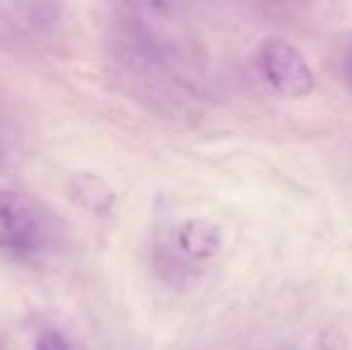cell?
I'll return each instance as SVG.
<instances>
[{"mask_svg":"<svg viewBox=\"0 0 352 350\" xmlns=\"http://www.w3.org/2000/svg\"><path fill=\"white\" fill-rule=\"evenodd\" d=\"M259 63L269 85L283 96L302 98L314 89V72L305 56L285 39H269L259 51Z\"/></svg>","mask_w":352,"mask_h":350,"instance_id":"obj_2","label":"cell"},{"mask_svg":"<svg viewBox=\"0 0 352 350\" xmlns=\"http://www.w3.org/2000/svg\"><path fill=\"white\" fill-rule=\"evenodd\" d=\"M67 199L89 214H106L116 204V190L96 173H74L65 182Z\"/></svg>","mask_w":352,"mask_h":350,"instance_id":"obj_3","label":"cell"},{"mask_svg":"<svg viewBox=\"0 0 352 350\" xmlns=\"http://www.w3.org/2000/svg\"><path fill=\"white\" fill-rule=\"evenodd\" d=\"M46 238L43 209L22 192L0 190V252L34 254Z\"/></svg>","mask_w":352,"mask_h":350,"instance_id":"obj_1","label":"cell"},{"mask_svg":"<svg viewBox=\"0 0 352 350\" xmlns=\"http://www.w3.org/2000/svg\"><path fill=\"white\" fill-rule=\"evenodd\" d=\"M177 248L192 259H209L221 250V230L211 221L190 219L177 230Z\"/></svg>","mask_w":352,"mask_h":350,"instance_id":"obj_4","label":"cell"},{"mask_svg":"<svg viewBox=\"0 0 352 350\" xmlns=\"http://www.w3.org/2000/svg\"><path fill=\"white\" fill-rule=\"evenodd\" d=\"M36 350H70V346H67L65 336L58 331H46L38 336L36 341Z\"/></svg>","mask_w":352,"mask_h":350,"instance_id":"obj_7","label":"cell"},{"mask_svg":"<svg viewBox=\"0 0 352 350\" xmlns=\"http://www.w3.org/2000/svg\"><path fill=\"white\" fill-rule=\"evenodd\" d=\"M340 75H343L345 85L352 89V34H348L340 48Z\"/></svg>","mask_w":352,"mask_h":350,"instance_id":"obj_6","label":"cell"},{"mask_svg":"<svg viewBox=\"0 0 352 350\" xmlns=\"http://www.w3.org/2000/svg\"><path fill=\"white\" fill-rule=\"evenodd\" d=\"M14 14H22L19 22H27L29 29L34 32H46V29L56 27L58 14H60V8L51 3H17L10 5Z\"/></svg>","mask_w":352,"mask_h":350,"instance_id":"obj_5","label":"cell"}]
</instances>
